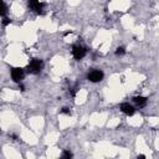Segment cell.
Returning <instances> with one entry per match:
<instances>
[{"mask_svg":"<svg viewBox=\"0 0 159 159\" xmlns=\"http://www.w3.org/2000/svg\"><path fill=\"white\" fill-rule=\"evenodd\" d=\"M8 12V9H6V5L4 4L3 0H0V16H5V14Z\"/></svg>","mask_w":159,"mask_h":159,"instance_id":"obj_8","label":"cell"},{"mask_svg":"<svg viewBox=\"0 0 159 159\" xmlns=\"http://www.w3.org/2000/svg\"><path fill=\"white\" fill-rule=\"evenodd\" d=\"M10 138H12V141H18V136L16 134H9Z\"/></svg>","mask_w":159,"mask_h":159,"instance_id":"obj_14","label":"cell"},{"mask_svg":"<svg viewBox=\"0 0 159 159\" xmlns=\"http://www.w3.org/2000/svg\"><path fill=\"white\" fill-rule=\"evenodd\" d=\"M119 109H121V112L124 113L126 116H133L134 112H136L134 107H133L132 105H129V103H127V102L122 103V105L119 106Z\"/></svg>","mask_w":159,"mask_h":159,"instance_id":"obj_6","label":"cell"},{"mask_svg":"<svg viewBox=\"0 0 159 159\" xmlns=\"http://www.w3.org/2000/svg\"><path fill=\"white\" fill-rule=\"evenodd\" d=\"M103 76H105V73H103L102 71H100V70H92L91 72H88L87 80L93 82V84H96V82H100V81L103 80Z\"/></svg>","mask_w":159,"mask_h":159,"instance_id":"obj_5","label":"cell"},{"mask_svg":"<svg viewBox=\"0 0 159 159\" xmlns=\"http://www.w3.org/2000/svg\"><path fill=\"white\" fill-rule=\"evenodd\" d=\"M124 53H126V49H124L123 46H119V47H117L116 49V55L117 56H123Z\"/></svg>","mask_w":159,"mask_h":159,"instance_id":"obj_9","label":"cell"},{"mask_svg":"<svg viewBox=\"0 0 159 159\" xmlns=\"http://www.w3.org/2000/svg\"><path fill=\"white\" fill-rule=\"evenodd\" d=\"M73 157V154L71 153L70 150H65L64 153H62V158H67V159H70V158H72Z\"/></svg>","mask_w":159,"mask_h":159,"instance_id":"obj_10","label":"cell"},{"mask_svg":"<svg viewBox=\"0 0 159 159\" xmlns=\"http://www.w3.org/2000/svg\"><path fill=\"white\" fill-rule=\"evenodd\" d=\"M27 4H29V8L36 14H39V15L44 12V5L40 0H27Z\"/></svg>","mask_w":159,"mask_h":159,"instance_id":"obj_4","label":"cell"},{"mask_svg":"<svg viewBox=\"0 0 159 159\" xmlns=\"http://www.w3.org/2000/svg\"><path fill=\"white\" fill-rule=\"evenodd\" d=\"M1 23H3V26H8V25H10V24H11V20H10L9 18H4Z\"/></svg>","mask_w":159,"mask_h":159,"instance_id":"obj_12","label":"cell"},{"mask_svg":"<svg viewBox=\"0 0 159 159\" xmlns=\"http://www.w3.org/2000/svg\"><path fill=\"white\" fill-rule=\"evenodd\" d=\"M86 53H87V50H86V47L84 46H81V45H75L72 46V56L75 60H82L85 56H86Z\"/></svg>","mask_w":159,"mask_h":159,"instance_id":"obj_2","label":"cell"},{"mask_svg":"<svg viewBox=\"0 0 159 159\" xmlns=\"http://www.w3.org/2000/svg\"><path fill=\"white\" fill-rule=\"evenodd\" d=\"M60 112H61L62 114H66V116H70V114H71L70 108H67V107H64V108H62V109L60 111Z\"/></svg>","mask_w":159,"mask_h":159,"instance_id":"obj_11","label":"cell"},{"mask_svg":"<svg viewBox=\"0 0 159 159\" xmlns=\"http://www.w3.org/2000/svg\"><path fill=\"white\" fill-rule=\"evenodd\" d=\"M138 159H146V155H144V154H139V155H138Z\"/></svg>","mask_w":159,"mask_h":159,"instance_id":"obj_15","label":"cell"},{"mask_svg":"<svg viewBox=\"0 0 159 159\" xmlns=\"http://www.w3.org/2000/svg\"><path fill=\"white\" fill-rule=\"evenodd\" d=\"M19 89H20V91H23V92L25 91V86L21 84V82H20V84H19Z\"/></svg>","mask_w":159,"mask_h":159,"instance_id":"obj_13","label":"cell"},{"mask_svg":"<svg viewBox=\"0 0 159 159\" xmlns=\"http://www.w3.org/2000/svg\"><path fill=\"white\" fill-rule=\"evenodd\" d=\"M42 61L41 60H37V59H34L29 62V65H27V71L32 75H37L40 73V71L42 70Z\"/></svg>","mask_w":159,"mask_h":159,"instance_id":"obj_1","label":"cell"},{"mask_svg":"<svg viewBox=\"0 0 159 159\" xmlns=\"http://www.w3.org/2000/svg\"><path fill=\"white\" fill-rule=\"evenodd\" d=\"M24 70L21 67H14L11 68V78L14 82H16V84H20L23 80H24Z\"/></svg>","mask_w":159,"mask_h":159,"instance_id":"obj_3","label":"cell"},{"mask_svg":"<svg viewBox=\"0 0 159 159\" xmlns=\"http://www.w3.org/2000/svg\"><path fill=\"white\" fill-rule=\"evenodd\" d=\"M0 134H1V128H0Z\"/></svg>","mask_w":159,"mask_h":159,"instance_id":"obj_16","label":"cell"},{"mask_svg":"<svg viewBox=\"0 0 159 159\" xmlns=\"http://www.w3.org/2000/svg\"><path fill=\"white\" fill-rule=\"evenodd\" d=\"M133 102L136 103V106H137V107L143 108V107H146V106H147L148 100H147L146 97H143V96H136V97L133 98Z\"/></svg>","mask_w":159,"mask_h":159,"instance_id":"obj_7","label":"cell"}]
</instances>
